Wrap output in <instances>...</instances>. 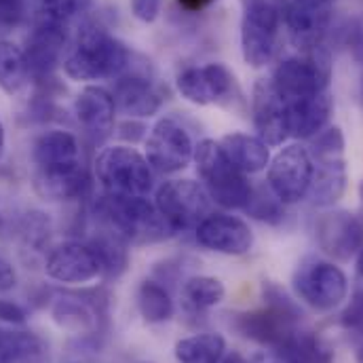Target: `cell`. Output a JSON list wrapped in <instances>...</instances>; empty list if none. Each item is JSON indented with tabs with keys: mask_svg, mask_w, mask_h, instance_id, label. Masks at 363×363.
Segmentation results:
<instances>
[{
	"mask_svg": "<svg viewBox=\"0 0 363 363\" xmlns=\"http://www.w3.org/2000/svg\"><path fill=\"white\" fill-rule=\"evenodd\" d=\"M64 72L72 81L118 79L131 68V53L116 36L99 26H85L72 49L66 53Z\"/></svg>",
	"mask_w": 363,
	"mask_h": 363,
	"instance_id": "cell-1",
	"label": "cell"
},
{
	"mask_svg": "<svg viewBox=\"0 0 363 363\" xmlns=\"http://www.w3.org/2000/svg\"><path fill=\"white\" fill-rule=\"evenodd\" d=\"M97 211L131 245L159 243L174 237V230L148 196L106 194L97 203Z\"/></svg>",
	"mask_w": 363,
	"mask_h": 363,
	"instance_id": "cell-2",
	"label": "cell"
},
{
	"mask_svg": "<svg viewBox=\"0 0 363 363\" xmlns=\"http://www.w3.org/2000/svg\"><path fill=\"white\" fill-rule=\"evenodd\" d=\"M192 161L196 165V174L203 182L205 192L216 205L224 209H245L254 186L243 172H239L228 161L220 142L209 138L201 140L194 146Z\"/></svg>",
	"mask_w": 363,
	"mask_h": 363,
	"instance_id": "cell-3",
	"label": "cell"
},
{
	"mask_svg": "<svg viewBox=\"0 0 363 363\" xmlns=\"http://www.w3.org/2000/svg\"><path fill=\"white\" fill-rule=\"evenodd\" d=\"M95 178L106 194L148 196L155 186V169L142 152L131 146H108L93 163Z\"/></svg>",
	"mask_w": 363,
	"mask_h": 363,
	"instance_id": "cell-4",
	"label": "cell"
},
{
	"mask_svg": "<svg viewBox=\"0 0 363 363\" xmlns=\"http://www.w3.org/2000/svg\"><path fill=\"white\" fill-rule=\"evenodd\" d=\"M272 83L285 99L328 91L332 81V55L321 45L300 55L285 57L272 72Z\"/></svg>",
	"mask_w": 363,
	"mask_h": 363,
	"instance_id": "cell-5",
	"label": "cell"
},
{
	"mask_svg": "<svg viewBox=\"0 0 363 363\" xmlns=\"http://www.w3.org/2000/svg\"><path fill=\"white\" fill-rule=\"evenodd\" d=\"M296 296L315 311L328 313L340 306L349 294V279L330 260L308 258L294 274Z\"/></svg>",
	"mask_w": 363,
	"mask_h": 363,
	"instance_id": "cell-6",
	"label": "cell"
},
{
	"mask_svg": "<svg viewBox=\"0 0 363 363\" xmlns=\"http://www.w3.org/2000/svg\"><path fill=\"white\" fill-rule=\"evenodd\" d=\"M155 205L174 235L194 230L209 213L211 199L203 184L194 180H169L159 186Z\"/></svg>",
	"mask_w": 363,
	"mask_h": 363,
	"instance_id": "cell-7",
	"label": "cell"
},
{
	"mask_svg": "<svg viewBox=\"0 0 363 363\" xmlns=\"http://www.w3.org/2000/svg\"><path fill=\"white\" fill-rule=\"evenodd\" d=\"M281 9L271 0H250L241 19V53L247 66L264 68L277 51Z\"/></svg>",
	"mask_w": 363,
	"mask_h": 363,
	"instance_id": "cell-8",
	"label": "cell"
},
{
	"mask_svg": "<svg viewBox=\"0 0 363 363\" xmlns=\"http://www.w3.org/2000/svg\"><path fill=\"white\" fill-rule=\"evenodd\" d=\"M144 157L157 174L174 176L190 165L194 157V144L178 118L163 116L152 125L146 138Z\"/></svg>",
	"mask_w": 363,
	"mask_h": 363,
	"instance_id": "cell-9",
	"label": "cell"
},
{
	"mask_svg": "<svg viewBox=\"0 0 363 363\" xmlns=\"http://www.w3.org/2000/svg\"><path fill=\"white\" fill-rule=\"evenodd\" d=\"M313 180V159L306 146L289 144L269 163L267 184L283 205H296L306 199Z\"/></svg>",
	"mask_w": 363,
	"mask_h": 363,
	"instance_id": "cell-10",
	"label": "cell"
},
{
	"mask_svg": "<svg viewBox=\"0 0 363 363\" xmlns=\"http://www.w3.org/2000/svg\"><path fill=\"white\" fill-rule=\"evenodd\" d=\"M300 313L281 311L277 306L267 304L264 308L233 315L230 328L239 336L274 351L300 330Z\"/></svg>",
	"mask_w": 363,
	"mask_h": 363,
	"instance_id": "cell-11",
	"label": "cell"
},
{
	"mask_svg": "<svg viewBox=\"0 0 363 363\" xmlns=\"http://www.w3.org/2000/svg\"><path fill=\"white\" fill-rule=\"evenodd\" d=\"M68 43L66 23L40 17L26 38V60L30 68V79L45 83L51 81L53 70L64 62V51Z\"/></svg>",
	"mask_w": 363,
	"mask_h": 363,
	"instance_id": "cell-12",
	"label": "cell"
},
{
	"mask_svg": "<svg viewBox=\"0 0 363 363\" xmlns=\"http://www.w3.org/2000/svg\"><path fill=\"white\" fill-rule=\"evenodd\" d=\"M178 91L182 97L196 106L209 104H230L237 99L239 87L235 74L224 64H207V66H192L178 74Z\"/></svg>",
	"mask_w": 363,
	"mask_h": 363,
	"instance_id": "cell-13",
	"label": "cell"
},
{
	"mask_svg": "<svg viewBox=\"0 0 363 363\" xmlns=\"http://www.w3.org/2000/svg\"><path fill=\"white\" fill-rule=\"evenodd\" d=\"M281 17L294 47L300 51H311L321 47L330 32L332 6L323 0H291L283 9Z\"/></svg>",
	"mask_w": 363,
	"mask_h": 363,
	"instance_id": "cell-14",
	"label": "cell"
},
{
	"mask_svg": "<svg viewBox=\"0 0 363 363\" xmlns=\"http://www.w3.org/2000/svg\"><path fill=\"white\" fill-rule=\"evenodd\" d=\"M194 241L213 254L224 256H245L254 245V233L250 224L237 216L209 213L196 228Z\"/></svg>",
	"mask_w": 363,
	"mask_h": 363,
	"instance_id": "cell-15",
	"label": "cell"
},
{
	"mask_svg": "<svg viewBox=\"0 0 363 363\" xmlns=\"http://www.w3.org/2000/svg\"><path fill=\"white\" fill-rule=\"evenodd\" d=\"M315 230L319 247L336 260H349L363 247V213L328 211L317 220Z\"/></svg>",
	"mask_w": 363,
	"mask_h": 363,
	"instance_id": "cell-16",
	"label": "cell"
},
{
	"mask_svg": "<svg viewBox=\"0 0 363 363\" xmlns=\"http://www.w3.org/2000/svg\"><path fill=\"white\" fill-rule=\"evenodd\" d=\"M252 118L258 138L269 146H281L289 138L287 101L274 87L272 79H260L252 93Z\"/></svg>",
	"mask_w": 363,
	"mask_h": 363,
	"instance_id": "cell-17",
	"label": "cell"
},
{
	"mask_svg": "<svg viewBox=\"0 0 363 363\" xmlns=\"http://www.w3.org/2000/svg\"><path fill=\"white\" fill-rule=\"evenodd\" d=\"M45 272L57 283L83 285L101 274V264L89 243L66 241L51 250L45 260Z\"/></svg>",
	"mask_w": 363,
	"mask_h": 363,
	"instance_id": "cell-18",
	"label": "cell"
},
{
	"mask_svg": "<svg viewBox=\"0 0 363 363\" xmlns=\"http://www.w3.org/2000/svg\"><path fill=\"white\" fill-rule=\"evenodd\" d=\"M116 112L129 118H148L155 116L163 106L161 91L152 85V81L138 72H123L112 91Z\"/></svg>",
	"mask_w": 363,
	"mask_h": 363,
	"instance_id": "cell-19",
	"label": "cell"
},
{
	"mask_svg": "<svg viewBox=\"0 0 363 363\" xmlns=\"http://www.w3.org/2000/svg\"><path fill=\"white\" fill-rule=\"evenodd\" d=\"M287 101V127L289 138L311 140L319 131H323L334 112V99L330 91L302 95Z\"/></svg>",
	"mask_w": 363,
	"mask_h": 363,
	"instance_id": "cell-20",
	"label": "cell"
},
{
	"mask_svg": "<svg viewBox=\"0 0 363 363\" xmlns=\"http://www.w3.org/2000/svg\"><path fill=\"white\" fill-rule=\"evenodd\" d=\"M74 114L87 135L95 140L108 138L114 129L116 118V104L112 91L101 85H87L74 99Z\"/></svg>",
	"mask_w": 363,
	"mask_h": 363,
	"instance_id": "cell-21",
	"label": "cell"
},
{
	"mask_svg": "<svg viewBox=\"0 0 363 363\" xmlns=\"http://www.w3.org/2000/svg\"><path fill=\"white\" fill-rule=\"evenodd\" d=\"M91 188V178L81 163L53 167V169H36L34 190L47 201H72L83 199Z\"/></svg>",
	"mask_w": 363,
	"mask_h": 363,
	"instance_id": "cell-22",
	"label": "cell"
},
{
	"mask_svg": "<svg viewBox=\"0 0 363 363\" xmlns=\"http://www.w3.org/2000/svg\"><path fill=\"white\" fill-rule=\"evenodd\" d=\"M313 180L308 199L315 207H332L347 190V165L345 157H311Z\"/></svg>",
	"mask_w": 363,
	"mask_h": 363,
	"instance_id": "cell-23",
	"label": "cell"
},
{
	"mask_svg": "<svg viewBox=\"0 0 363 363\" xmlns=\"http://www.w3.org/2000/svg\"><path fill=\"white\" fill-rule=\"evenodd\" d=\"M220 146H222L224 155L228 157V161L245 176L260 174L271 163V148L258 135H250V133H241V131L226 133L220 140Z\"/></svg>",
	"mask_w": 363,
	"mask_h": 363,
	"instance_id": "cell-24",
	"label": "cell"
},
{
	"mask_svg": "<svg viewBox=\"0 0 363 363\" xmlns=\"http://www.w3.org/2000/svg\"><path fill=\"white\" fill-rule=\"evenodd\" d=\"M32 159L36 169H53L64 165L81 163V146L79 140L70 131H47L34 142Z\"/></svg>",
	"mask_w": 363,
	"mask_h": 363,
	"instance_id": "cell-25",
	"label": "cell"
},
{
	"mask_svg": "<svg viewBox=\"0 0 363 363\" xmlns=\"http://www.w3.org/2000/svg\"><path fill=\"white\" fill-rule=\"evenodd\" d=\"M135 300H138V311L146 323H152V325L167 323L176 315L174 298L161 281H155V279L142 281L138 287Z\"/></svg>",
	"mask_w": 363,
	"mask_h": 363,
	"instance_id": "cell-26",
	"label": "cell"
},
{
	"mask_svg": "<svg viewBox=\"0 0 363 363\" xmlns=\"http://www.w3.org/2000/svg\"><path fill=\"white\" fill-rule=\"evenodd\" d=\"M178 363H222L226 355V340L218 332H203L182 338L174 347Z\"/></svg>",
	"mask_w": 363,
	"mask_h": 363,
	"instance_id": "cell-27",
	"label": "cell"
},
{
	"mask_svg": "<svg viewBox=\"0 0 363 363\" xmlns=\"http://www.w3.org/2000/svg\"><path fill=\"white\" fill-rule=\"evenodd\" d=\"M47 345L32 332H13L0 328V363H40Z\"/></svg>",
	"mask_w": 363,
	"mask_h": 363,
	"instance_id": "cell-28",
	"label": "cell"
},
{
	"mask_svg": "<svg viewBox=\"0 0 363 363\" xmlns=\"http://www.w3.org/2000/svg\"><path fill=\"white\" fill-rule=\"evenodd\" d=\"M89 245L93 247L99 264H101V274L108 279H116L123 272L127 271L129 267V250H127V241L110 230H101L99 235H95L89 241Z\"/></svg>",
	"mask_w": 363,
	"mask_h": 363,
	"instance_id": "cell-29",
	"label": "cell"
},
{
	"mask_svg": "<svg viewBox=\"0 0 363 363\" xmlns=\"http://www.w3.org/2000/svg\"><path fill=\"white\" fill-rule=\"evenodd\" d=\"M30 81L28 60L21 47L0 38V89L15 95Z\"/></svg>",
	"mask_w": 363,
	"mask_h": 363,
	"instance_id": "cell-30",
	"label": "cell"
},
{
	"mask_svg": "<svg viewBox=\"0 0 363 363\" xmlns=\"http://www.w3.org/2000/svg\"><path fill=\"white\" fill-rule=\"evenodd\" d=\"M226 296V287L218 277L209 274H194L184 281L182 285V298L188 308L192 311H209L216 308Z\"/></svg>",
	"mask_w": 363,
	"mask_h": 363,
	"instance_id": "cell-31",
	"label": "cell"
},
{
	"mask_svg": "<svg viewBox=\"0 0 363 363\" xmlns=\"http://www.w3.org/2000/svg\"><path fill=\"white\" fill-rule=\"evenodd\" d=\"M53 321L74 334L81 332H93L97 328V313L85 300L77 298H60L53 304Z\"/></svg>",
	"mask_w": 363,
	"mask_h": 363,
	"instance_id": "cell-32",
	"label": "cell"
},
{
	"mask_svg": "<svg viewBox=\"0 0 363 363\" xmlns=\"http://www.w3.org/2000/svg\"><path fill=\"white\" fill-rule=\"evenodd\" d=\"M245 211L254 220L271 224V226H277L285 220V205L272 194V190L267 186L252 190V196L245 205Z\"/></svg>",
	"mask_w": 363,
	"mask_h": 363,
	"instance_id": "cell-33",
	"label": "cell"
},
{
	"mask_svg": "<svg viewBox=\"0 0 363 363\" xmlns=\"http://www.w3.org/2000/svg\"><path fill=\"white\" fill-rule=\"evenodd\" d=\"M40 9V17L68 23L70 19L89 11L93 0H36Z\"/></svg>",
	"mask_w": 363,
	"mask_h": 363,
	"instance_id": "cell-34",
	"label": "cell"
},
{
	"mask_svg": "<svg viewBox=\"0 0 363 363\" xmlns=\"http://www.w3.org/2000/svg\"><path fill=\"white\" fill-rule=\"evenodd\" d=\"M340 328L357 342V347L363 345V287L355 289L349 304L340 313Z\"/></svg>",
	"mask_w": 363,
	"mask_h": 363,
	"instance_id": "cell-35",
	"label": "cell"
},
{
	"mask_svg": "<svg viewBox=\"0 0 363 363\" xmlns=\"http://www.w3.org/2000/svg\"><path fill=\"white\" fill-rule=\"evenodd\" d=\"M23 237L28 243L40 245L49 237V218L40 211H30L23 220Z\"/></svg>",
	"mask_w": 363,
	"mask_h": 363,
	"instance_id": "cell-36",
	"label": "cell"
},
{
	"mask_svg": "<svg viewBox=\"0 0 363 363\" xmlns=\"http://www.w3.org/2000/svg\"><path fill=\"white\" fill-rule=\"evenodd\" d=\"M342 45L349 49L351 57L363 68V23L353 19L342 28Z\"/></svg>",
	"mask_w": 363,
	"mask_h": 363,
	"instance_id": "cell-37",
	"label": "cell"
},
{
	"mask_svg": "<svg viewBox=\"0 0 363 363\" xmlns=\"http://www.w3.org/2000/svg\"><path fill=\"white\" fill-rule=\"evenodd\" d=\"M26 17V0H0V30L17 28Z\"/></svg>",
	"mask_w": 363,
	"mask_h": 363,
	"instance_id": "cell-38",
	"label": "cell"
},
{
	"mask_svg": "<svg viewBox=\"0 0 363 363\" xmlns=\"http://www.w3.org/2000/svg\"><path fill=\"white\" fill-rule=\"evenodd\" d=\"M0 321L9 325H23L28 321V311L6 298H0Z\"/></svg>",
	"mask_w": 363,
	"mask_h": 363,
	"instance_id": "cell-39",
	"label": "cell"
},
{
	"mask_svg": "<svg viewBox=\"0 0 363 363\" xmlns=\"http://www.w3.org/2000/svg\"><path fill=\"white\" fill-rule=\"evenodd\" d=\"M161 9H163V0H131V13L144 23L157 21Z\"/></svg>",
	"mask_w": 363,
	"mask_h": 363,
	"instance_id": "cell-40",
	"label": "cell"
},
{
	"mask_svg": "<svg viewBox=\"0 0 363 363\" xmlns=\"http://www.w3.org/2000/svg\"><path fill=\"white\" fill-rule=\"evenodd\" d=\"M15 285H17V272L0 256V294L13 289Z\"/></svg>",
	"mask_w": 363,
	"mask_h": 363,
	"instance_id": "cell-41",
	"label": "cell"
},
{
	"mask_svg": "<svg viewBox=\"0 0 363 363\" xmlns=\"http://www.w3.org/2000/svg\"><path fill=\"white\" fill-rule=\"evenodd\" d=\"M180 4V9L188 11V13H199L207 6H211L216 0H176Z\"/></svg>",
	"mask_w": 363,
	"mask_h": 363,
	"instance_id": "cell-42",
	"label": "cell"
},
{
	"mask_svg": "<svg viewBox=\"0 0 363 363\" xmlns=\"http://www.w3.org/2000/svg\"><path fill=\"white\" fill-rule=\"evenodd\" d=\"M355 269H357V274L363 279V247L357 252V262H355Z\"/></svg>",
	"mask_w": 363,
	"mask_h": 363,
	"instance_id": "cell-43",
	"label": "cell"
},
{
	"mask_svg": "<svg viewBox=\"0 0 363 363\" xmlns=\"http://www.w3.org/2000/svg\"><path fill=\"white\" fill-rule=\"evenodd\" d=\"M4 142H6V135H4V125H2V121H0V159H2V155H4Z\"/></svg>",
	"mask_w": 363,
	"mask_h": 363,
	"instance_id": "cell-44",
	"label": "cell"
},
{
	"mask_svg": "<svg viewBox=\"0 0 363 363\" xmlns=\"http://www.w3.org/2000/svg\"><path fill=\"white\" fill-rule=\"evenodd\" d=\"M357 363H363V345L357 347Z\"/></svg>",
	"mask_w": 363,
	"mask_h": 363,
	"instance_id": "cell-45",
	"label": "cell"
},
{
	"mask_svg": "<svg viewBox=\"0 0 363 363\" xmlns=\"http://www.w3.org/2000/svg\"><path fill=\"white\" fill-rule=\"evenodd\" d=\"M359 199H362V203H363V182L359 184Z\"/></svg>",
	"mask_w": 363,
	"mask_h": 363,
	"instance_id": "cell-46",
	"label": "cell"
},
{
	"mask_svg": "<svg viewBox=\"0 0 363 363\" xmlns=\"http://www.w3.org/2000/svg\"><path fill=\"white\" fill-rule=\"evenodd\" d=\"M359 93H362V99H363V74H362V83H359Z\"/></svg>",
	"mask_w": 363,
	"mask_h": 363,
	"instance_id": "cell-47",
	"label": "cell"
},
{
	"mask_svg": "<svg viewBox=\"0 0 363 363\" xmlns=\"http://www.w3.org/2000/svg\"><path fill=\"white\" fill-rule=\"evenodd\" d=\"M133 363H152V362H133Z\"/></svg>",
	"mask_w": 363,
	"mask_h": 363,
	"instance_id": "cell-48",
	"label": "cell"
},
{
	"mask_svg": "<svg viewBox=\"0 0 363 363\" xmlns=\"http://www.w3.org/2000/svg\"><path fill=\"white\" fill-rule=\"evenodd\" d=\"M323 2H332V0H323Z\"/></svg>",
	"mask_w": 363,
	"mask_h": 363,
	"instance_id": "cell-49",
	"label": "cell"
}]
</instances>
